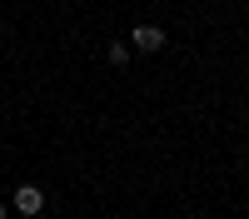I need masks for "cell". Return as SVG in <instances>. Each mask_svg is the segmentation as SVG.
Instances as JSON below:
<instances>
[{"mask_svg": "<svg viewBox=\"0 0 249 219\" xmlns=\"http://www.w3.org/2000/svg\"><path fill=\"white\" fill-rule=\"evenodd\" d=\"M10 214H25V219L45 214V194H40L35 185H20V189H15V199H10Z\"/></svg>", "mask_w": 249, "mask_h": 219, "instance_id": "1", "label": "cell"}, {"mask_svg": "<svg viewBox=\"0 0 249 219\" xmlns=\"http://www.w3.org/2000/svg\"><path fill=\"white\" fill-rule=\"evenodd\" d=\"M130 45H135V50H150V55H155V50H164V30H160V25H135Z\"/></svg>", "mask_w": 249, "mask_h": 219, "instance_id": "2", "label": "cell"}, {"mask_svg": "<svg viewBox=\"0 0 249 219\" xmlns=\"http://www.w3.org/2000/svg\"><path fill=\"white\" fill-rule=\"evenodd\" d=\"M130 55H135V45H110V65H130Z\"/></svg>", "mask_w": 249, "mask_h": 219, "instance_id": "3", "label": "cell"}, {"mask_svg": "<svg viewBox=\"0 0 249 219\" xmlns=\"http://www.w3.org/2000/svg\"><path fill=\"white\" fill-rule=\"evenodd\" d=\"M0 219H10V204H0Z\"/></svg>", "mask_w": 249, "mask_h": 219, "instance_id": "4", "label": "cell"}, {"mask_svg": "<svg viewBox=\"0 0 249 219\" xmlns=\"http://www.w3.org/2000/svg\"><path fill=\"white\" fill-rule=\"evenodd\" d=\"M80 219H85V214H80Z\"/></svg>", "mask_w": 249, "mask_h": 219, "instance_id": "5", "label": "cell"}]
</instances>
